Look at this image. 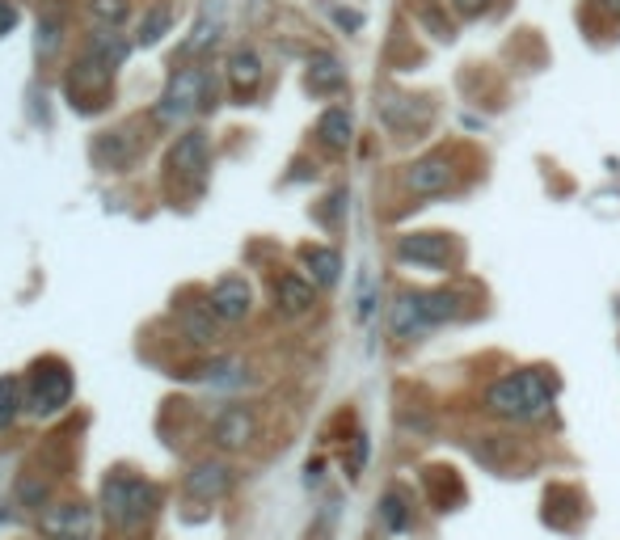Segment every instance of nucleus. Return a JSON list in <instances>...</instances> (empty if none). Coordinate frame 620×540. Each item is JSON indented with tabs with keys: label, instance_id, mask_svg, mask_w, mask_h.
<instances>
[{
	"label": "nucleus",
	"instance_id": "obj_1",
	"mask_svg": "<svg viewBox=\"0 0 620 540\" xmlns=\"http://www.w3.org/2000/svg\"><path fill=\"white\" fill-rule=\"evenodd\" d=\"M160 506V490L144 477H131V473H115L106 486H102V511L106 519L122 528V532H135L144 528Z\"/></svg>",
	"mask_w": 620,
	"mask_h": 540
},
{
	"label": "nucleus",
	"instance_id": "obj_2",
	"mask_svg": "<svg viewBox=\"0 0 620 540\" xmlns=\"http://www.w3.org/2000/svg\"><path fill=\"white\" fill-rule=\"evenodd\" d=\"M486 410L499 419H515V423L541 419L548 410V381L541 372H511L486 388Z\"/></svg>",
	"mask_w": 620,
	"mask_h": 540
},
{
	"label": "nucleus",
	"instance_id": "obj_3",
	"mask_svg": "<svg viewBox=\"0 0 620 540\" xmlns=\"http://www.w3.org/2000/svg\"><path fill=\"white\" fill-rule=\"evenodd\" d=\"M461 305H465V300H461L456 292H405V296H397V305H392V334H397V338H414V334H423L427 325L461 317Z\"/></svg>",
	"mask_w": 620,
	"mask_h": 540
},
{
	"label": "nucleus",
	"instance_id": "obj_4",
	"mask_svg": "<svg viewBox=\"0 0 620 540\" xmlns=\"http://www.w3.org/2000/svg\"><path fill=\"white\" fill-rule=\"evenodd\" d=\"M203 98H207V73H203V68H178V73L169 77V89H165V98H160L156 115L160 118H186L203 106Z\"/></svg>",
	"mask_w": 620,
	"mask_h": 540
},
{
	"label": "nucleus",
	"instance_id": "obj_5",
	"mask_svg": "<svg viewBox=\"0 0 620 540\" xmlns=\"http://www.w3.org/2000/svg\"><path fill=\"white\" fill-rule=\"evenodd\" d=\"M73 397V372L64 363H42L30 376V410L35 414H55Z\"/></svg>",
	"mask_w": 620,
	"mask_h": 540
},
{
	"label": "nucleus",
	"instance_id": "obj_6",
	"mask_svg": "<svg viewBox=\"0 0 620 540\" xmlns=\"http://www.w3.org/2000/svg\"><path fill=\"white\" fill-rule=\"evenodd\" d=\"M42 532L51 540H93V511L85 502H60L42 511Z\"/></svg>",
	"mask_w": 620,
	"mask_h": 540
},
{
	"label": "nucleus",
	"instance_id": "obj_7",
	"mask_svg": "<svg viewBox=\"0 0 620 540\" xmlns=\"http://www.w3.org/2000/svg\"><path fill=\"white\" fill-rule=\"evenodd\" d=\"M111 73L115 68H106L102 60H80L68 68V98L77 102V106H102V98L111 93Z\"/></svg>",
	"mask_w": 620,
	"mask_h": 540
},
{
	"label": "nucleus",
	"instance_id": "obj_8",
	"mask_svg": "<svg viewBox=\"0 0 620 540\" xmlns=\"http://www.w3.org/2000/svg\"><path fill=\"white\" fill-rule=\"evenodd\" d=\"M211 312L220 317V321H229V325H236V321H245L249 317V309H254V292H249V283L241 279V274H224L216 287H211Z\"/></svg>",
	"mask_w": 620,
	"mask_h": 540
},
{
	"label": "nucleus",
	"instance_id": "obj_9",
	"mask_svg": "<svg viewBox=\"0 0 620 540\" xmlns=\"http://www.w3.org/2000/svg\"><path fill=\"white\" fill-rule=\"evenodd\" d=\"M397 258L401 262H418V267H448L452 245L443 232H410L397 241Z\"/></svg>",
	"mask_w": 620,
	"mask_h": 540
},
{
	"label": "nucleus",
	"instance_id": "obj_10",
	"mask_svg": "<svg viewBox=\"0 0 620 540\" xmlns=\"http://www.w3.org/2000/svg\"><path fill=\"white\" fill-rule=\"evenodd\" d=\"M207 160H211V140H207V131H186V136H178V144L169 149V169L173 173H203L207 169Z\"/></svg>",
	"mask_w": 620,
	"mask_h": 540
},
{
	"label": "nucleus",
	"instance_id": "obj_11",
	"mask_svg": "<svg viewBox=\"0 0 620 540\" xmlns=\"http://www.w3.org/2000/svg\"><path fill=\"white\" fill-rule=\"evenodd\" d=\"M229 486H233V468L224 461H198L191 473H186V490L203 502L229 494Z\"/></svg>",
	"mask_w": 620,
	"mask_h": 540
},
{
	"label": "nucleus",
	"instance_id": "obj_12",
	"mask_svg": "<svg viewBox=\"0 0 620 540\" xmlns=\"http://www.w3.org/2000/svg\"><path fill=\"white\" fill-rule=\"evenodd\" d=\"M224 26H229V0H203L191 30V51L216 47V39L224 35Z\"/></svg>",
	"mask_w": 620,
	"mask_h": 540
},
{
	"label": "nucleus",
	"instance_id": "obj_13",
	"mask_svg": "<svg viewBox=\"0 0 620 540\" xmlns=\"http://www.w3.org/2000/svg\"><path fill=\"white\" fill-rule=\"evenodd\" d=\"M405 187L414 194H439L452 187V165L443 160V156H423V160H414L410 165V173H405Z\"/></svg>",
	"mask_w": 620,
	"mask_h": 540
},
{
	"label": "nucleus",
	"instance_id": "obj_14",
	"mask_svg": "<svg viewBox=\"0 0 620 540\" xmlns=\"http://www.w3.org/2000/svg\"><path fill=\"white\" fill-rule=\"evenodd\" d=\"M254 414L245 410V406H229L220 419H216V426H211V439L220 443V448H245L249 439H254Z\"/></svg>",
	"mask_w": 620,
	"mask_h": 540
},
{
	"label": "nucleus",
	"instance_id": "obj_15",
	"mask_svg": "<svg viewBox=\"0 0 620 540\" xmlns=\"http://www.w3.org/2000/svg\"><path fill=\"white\" fill-rule=\"evenodd\" d=\"M178 325L198 347H211L220 338V317L211 312V305H186V309L178 312Z\"/></svg>",
	"mask_w": 620,
	"mask_h": 540
},
{
	"label": "nucleus",
	"instance_id": "obj_16",
	"mask_svg": "<svg viewBox=\"0 0 620 540\" xmlns=\"http://www.w3.org/2000/svg\"><path fill=\"white\" fill-rule=\"evenodd\" d=\"M312 300H317V292H312L309 279H300V274H279V283H274V305L287 312V317L309 312Z\"/></svg>",
	"mask_w": 620,
	"mask_h": 540
},
{
	"label": "nucleus",
	"instance_id": "obj_17",
	"mask_svg": "<svg viewBox=\"0 0 620 540\" xmlns=\"http://www.w3.org/2000/svg\"><path fill=\"white\" fill-rule=\"evenodd\" d=\"M300 258H305V267L312 270V283H321V287H334V283H338L343 258H338L334 249H325V245H305Z\"/></svg>",
	"mask_w": 620,
	"mask_h": 540
},
{
	"label": "nucleus",
	"instance_id": "obj_18",
	"mask_svg": "<svg viewBox=\"0 0 620 540\" xmlns=\"http://www.w3.org/2000/svg\"><path fill=\"white\" fill-rule=\"evenodd\" d=\"M317 136H321V144H325V149L343 153V149H350L354 123H350V115L343 111V106H334V111H325V115H321V123H317Z\"/></svg>",
	"mask_w": 620,
	"mask_h": 540
},
{
	"label": "nucleus",
	"instance_id": "obj_19",
	"mask_svg": "<svg viewBox=\"0 0 620 540\" xmlns=\"http://www.w3.org/2000/svg\"><path fill=\"white\" fill-rule=\"evenodd\" d=\"M347 85V73H343V64L338 60H330V55H317L309 64V89L312 93H338Z\"/></svg>",
	"mask_w": 620,
	"mask_h": 540
},
{
	"label": "nucleus",
	"instance_id": "obj_20",
	"mask_svg": "<svg viewBox=\"0 0 620 540\" xmlns=\"http://www.w3.org/2000/svg\"><path fill=\"white\" fill-rule=\"evenodd\" d=\"M93 156H98L106 169H127V165L135 160V149L127 144V131H106V136L98 140Z\"/></svg>",
	"mask_w": 620,
	"mask_h": 540
},
{
	"label": "nucleus",
	"instance_id": "obj_21",
	"mask_svg": "<svg viewBox=\"0 0 620 540\" xmlns=\"http://www.w3.org/2000/svg\"><path fill=\"white\" fill-rule=\"evenodd\" d=\"M229 77L241 93H249V89H258L262 85V60L254 55V51H236L233 64H229Z\"/></svg>",
	"mask_w": 620,
	"mask_h": 540
},
{
	"label": "nucleus",
	"instance_id": "obj_22",
	"mask_svg": "<svg viewBox=\"0 0 620 540\" xmlns=\"http://www.w3.org/2000/svg\"><path fill=\"white\" fill-rule=\"evenodd\" d=\"M89 51H93V60H102L106 68H118V64L127 60V51H131V47H127V39H122V35H115V30L106 26L102 35H93Z\"/></svg>",
	"mask_w": 620,
	"mask_h": 540
},
{
	"label": "nucleus",
	"instance_id": "obj_23",
	"mask_svg": "<svg viewBox=\"0 0 620 540\" xmlns=\"http://www.w3.org/2000/svg\"><path fill=\"white\" fill-rule=\"evenodd\" d=\"M26 406V393H22V381L17 376H0V430L17 419V410Z\"/></svg>",
	"mask_w": 620,
	"mask_h": 540
},
{
	"label": "nucleus",
	"instance_id": "obj_24",
	"mask_svg": "<svg viewBox=\"0 0 620 540\" xmlns=\"http://www.w3.org/2000/svg\"><path fill=\"white\" fill-rule=\"evenodd\" d=\"M169 22H173V9H169V4H156L153 13L144 17V26H140V42H144V47H153L156 39H165Z\"/></svg>",
	"mask_w": 620,
	"mask_h": 540
},
{
	"label": "nucleus",
	"instance_id": "obj_25",
	"mask_svg": "<svg viewBox=\"0 0 620 540\" xmlns=\"http://www.w3.org/2000/svg\"><path fill=\"white\" fill-rule=\"evenodd\" d=\"M89 13H93V22H102V26L115 30L118 22H127L131 4H127V0H89Z\"/></svg>",
	"mask_w": 620,
	"mask_h": 540
},
{
	"label": "nucleus",
	"instance_id": "obj_26",
	"mask_svg": "<svg viewBox=\"0 0 620 540\" xmlns=\"http://www.w3.org/2000/svg\"><path fill=\"white\" fill-rule=\"evenodd\" d=\"M380 519H385V528H392V532H401V528L410 524V511H405L401 494H385V502H380Z\"/></svg>",
	"mask_w": 620,
	"mask_h": 540
},
{
	"label": "nucleus",
	"instance_id": "obj_27",
	"mask_svg": "<svg viewBox=\"0 0 620 540\" xmlns=\"http://www.w3.org/2000/svg\"><path fill=\"white\" fill-rule=\"evenodd\" d=\"M367 461V435H354V457H350V473H359Z\"/></svg>",
	"mask_w": 620,
	"mask_h": 540
},
{
	"label": "nucleus",
	"instance_id": "obj_28",
	"mask_svg": "<svg viewBox=\"0 0 620 540\" xmlns=\"http://www.w3.org/2000/svg\"><path fill=\"white\" fill-rule=\"evenodd\" d=\"M39 30H42V35H39V51H42V55H47V51H51V47H55V22H51V17H47V22H42Z\"/></svg>",
	"mask_w": 620,
	"mask_h": 540
},
{
	"label": "nucleus",
	"instance_id": "obj_29",
	"mask_svg": "<svg viewBox=\"0 0 620 540\" xmlns=\"http://www.w3.org/2000/svg\"><path fill=\"white\" fill-rule=\"evenodd\" d=\"M13 22H17L13 4H4V0H0V35H9V30H13Z\"/></svg>",
	"mask_w": 620,
	"mask_h": 540
},
{
	"label": "nucleus",
	"instance_id": "obj_30",
	"mask_svg": "<svg viewBox=\"0 0 620 540\" xmlns=\"http://www.w3.org/2000/svg\"><path fill=\"white\" fill-rule=\"evenodd\" d=\"M452 4H456V9L465 13V17H473V13H481V9L490 4V0H452Z\"/></svg>",
	"mask_w": 620,
	"mask_h": 540
},
{
	"label": "nucleus",
	"instance_id": "obj_31",
	"mask_svg": "<svg viewBox=\"0 0 620 540\" xmlns=\"http://www.w3.org/2000/svg\"><path fill=\"white\" fill-rule=\"evenodd\" d=\"M604 4H608V9H612V13L620 17V0H604Z\"/></svg>",
	"mask_w": 620,
	"mask_h": 540
}]
</instances>
